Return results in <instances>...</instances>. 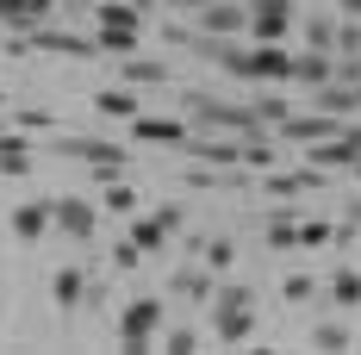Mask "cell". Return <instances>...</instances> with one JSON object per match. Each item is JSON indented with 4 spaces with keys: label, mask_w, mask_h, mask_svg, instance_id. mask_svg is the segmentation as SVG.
I'll list each match as a JSON object with an SVG mask.
<instances>
[{
    "label": "cell",
    "mask_w": 361,
    "mask_h": 355,
    "mask_svg": "<svg viewBox=\"0 0 361 355\" xmlns=\"http://www.w3.org/2000/svg\"><path fill=\"white\" fill-rule=\"evenodd\" d=\"M312 100L324 112H336V119H349V112L361 107V88H349V81H324V88H312Z\"/></svg>",
    "instance_id": "cb8c5ba5"
},
{
    "label": "cell",
    "mask_w": 361,
    "mask_h": 355,
    "mask_svg": "<svg viewBox=\"0 0 361 355\" xmlns=\"http://www.w3.org/2000/svg\"><path fill=\"white\" fill-rule=\"evenodd\" d=\"M262 187L281 193V200H299V193H318V187H324V169H318V162H305V169H268Z\"/></svg>",
    "instance_id": "7c38bea8"
},
{
    "label": "cell",
    "mask_w": 361,
    "mask_h": 355,
    "mask_svg": "<svg viewBox=\"0 0 361 355\" xmlns=\"http://www.w3.org/2000/svg\"><path fill=\"white\" fill-rule=\"evenodd\" d=\"M336 25H343V19H330V13L299 19V32H305V44H312V50H336Z\"/></svg>",
    "instance_id": "4316f807"
},
{
    "label": "cell",
    "mask_w": 361,
    "mask_h": 355,
    "mask_svg": "<svg viewBox=\"0 0 361 355\" xmlns=\"http://www.w3.org/2000/svg\"><path fill=\"white\" fill-rule=\"evenodd\" d=\"M336 56H361V19H343L336 25Z\"/></svg>",
    "instance_id": "d590c367"
},
{
    "label": "cell",
    "mask_w": 361,
    "mask_h": 355,
    "mask_svg": "<svg viewBox=\"0 0 361 355\" xmlns=\"http://www.w3.org/2000/svg\"><path fill=\"white\" fill-rule=\"evenodd\" d=\"M13 125H19V131H32V138H37V131H56V119H50L44 107H19V112H13Z\"/></svg>",
    "instance_id": "836d02e7"
},
{
    "label": "cell",
    "mask_w": 361,
    "mask_h": 355,
    "mask_svg": "<svg viewBox=\"0 0 361 355\" xmlns=\"http://www.w3.org/2000/svg\"><path fill=\"white\" fill-rule=\"evenodd\" d=\"M255 119H262L268 131H281V125H287V119H293V107H287V100H281V94H268V100H255Z\"/></svg>",
    "instance_id": "4dcf8cb0"
},
{
    "label": "cell",
    "mask_w": 361,
    "mask_h": 355,
    "mask_svg": "<svg viewBox=\"0 0 361 355\" xmlns=\"http://www.w3.org/2000/svg\"><path fill=\"white\" fill-rule=\"evenodd\" d=\"M125 237H131V243H137V249L149 255V249H162V243H169L175 231H169V224H162L156 212H149V218H137V212H131V218H125Z\"/></svg>",
    "instance_id": "603a6c76"
},
{
    "label": "cell",
    "mask_w": 361,
    "mask_h": 355,
    "mask_svg": "<svg viewBox=\"0 0 361 355\" xmlns=\"http://www.w3.org/2000/svg\"><path fill=\"white\" fill-rule=\"evenodd\" d=\"M100 212H112V218H131L137 212V187L118 175V181H106V193H100Z\"/></svg>",
    "instance_id": "d4e9b609"
},
{
    "label": "cell",
    "mask_w": 361,
    "mask_h": 355,
    "mask_svg": "<svg viewBox=\"0 0 361 355\" xmlns=\"http://www.w3.org/2000/svg\"><path fill=\"white\" fill-rule=\"evenodd\" d=\"M169 349H175V355H193V349H200V330H193V324H175V330H169Z\"/></svg>",
    "instance_id": "74e56055"
},
{
    "label": "cell",
    "mask_w": 361,
    "mask_h": 355,
    "mask_svg": "<svg viewBox=\"0 0 361 355\" xmlns=\"http://www.w3.org/2000/svg\"><path fill=\"white\" fill-rule=\"evenodd\" d=\"M137 6H162V0H137Z\"/></svg>",
    "instance_id": "f6af8a7d"
},
{
    "label": "cell",
    "mask_w": 361,
    "mask_h": 355,
    "mask_svg": "<svg viewBox=\"0 0 361 355\" xmlns=\"http://www.w3.org/2000/svg\"><path fill=\"white\" fill-rule=\"evenodd\" d=\"M50 224H56V218H50V200H25V206H13V218H6V231H13L19 243H37Z\"/></svg>",
    "instance_id": "9a60e30c"
},
{
    "label": "cell",
    "mask_w": 361,
    "mask_h": 355,
    "mask_svg": "<svg viewBox=\"0 0 361 355\" xmlns=\"http://www.w3.org/2000/svg\"><path fill=\"white\" fill-rule=\"evenodd\" d=\"M343 125H349V119H336V112L318 107V112H293L274 138L281 143H324V138H343Z\"/></svg>",
    "instance_id": "8992f818"
},
{
    "label": "cell",
    "mask_w": 361,
    "mask_h": 355,
    "mask_svg": "<svg viewBox=\"0 0 361 355\" xmlns=\"http://www.w3.org/2000/svg\"><path fill=\"white\" fill-rule=\"evenodd\" d=\"M162 324H169V306L162 299H125V312H118V343H125V355H149V343H156Z\"/></svg>",
    "instance_id": "3957f363"
},
{
    "label": "cell",
    "mask_w": 361,
    "mask_h": 355,
    "mask_svg": "<svg viewBox=\"0 0 361 355\" xmlns=\"http://www.w3.org/2000/svg\"><path fill=\"white\" fill-rule=\"evenodd\" d=\"M293 25H299L293 0H250V37L255 44H287Z\"/></svg>",
    "instance_id": "5b68a950"
},
{
    "label": "cell",
    "mask_w": 361,
    "mask_h": 355,
    "mask_svg": "<svg viewBox=\"0 0 361 355\" xmlns=\"http://www.w3.org/2000/svg\"><path fill=\"white\" fill-rule=\"evenodd\" d=\"M6 100H13V94H0V107H6Z\"/></svg>",
    "instance_id": "bcb514c9"
},
{
    "label": "cell",
    "mask_w": 361,
    "mask_h": 355,
    "mask_svg": "<svg viewBox=\"0 0 361 355\" xmlns=\"http://www.w3.org/2000/svg\"><path fill=\"white\" fill-rule=\"evenodd\" d=\"M212 330H218L224 349L250 343V337H255V306H212Z\"/></svg>",
    "instance_id": "4fadbf2b"
},
{
    "label": "cell",
    "mask_w": 361,
    "mask_h": 355,
    "mask_svg": "<svg viewBox=\"0 0 361 355\" xmlns=\"http://www.w3.org/2000/svg\"><path fill=\"white\" fill-rule=\"evenodd\" d=\"M87 268H81V262H63V268H56V275H50V306H56V312H81V306H87Z\"/></svg>",
    "instance_id": "9c48e42d"
},
{
    "label": "cell",
    "mask_w": 361,
    "mask_h": 355,
    "mask_svg": "<svg viewBox=\"0 0 361 355\" xmlns=\"http://www.w3.org/2000/svg\"><path fill=\"white\" fill-rule=\"evenodd\" d=\"M324 293H330V306H343V312H355V306H361V275H355V268H336Z\"/></svg>",
    "instance_id": "484cf974"
},
{
    "label": "cell",
    "mask_w": 361,
    "mask_h": 355,
    "mask_svg": "<svg viewBox=\"0 0 361 355\" xmlns=\"http://www.w3.org/2000/svg\"><path fill=\"white\" fill-rule=\"evenodd\" d=\"M281 299L287 306H305V299H318V281L312 275H293V281H281Z\"/></svg>",
    "instance_id": "e575fe53"
},
{
    "label": "cell",
    "mask_w": 361,
    "mask_h": 355,
    "mask_svg": "<svg viewBox=\"0 0 361 355\" xmlns=\"http://www.w3.org/2000/svg\"><path fill=\"white\" fill-rule=\"evenodd\" d=\"M312 343H318V349H349V324H343V318H324L318 330H312Z\"/></svg>",
    "instance_id": "1f68e13d"
},
{
    "label": "cell",
    "mask_w": 361,
    "mask_h": 355,
    "mask_svg": "<svg viewBox=\"0 0 361 355\" xmlns=\"http://www.w3.org/2000/svg\"><path fill=\"white\" fill-rule=\"evenodd\" d=\"M50 218H56V231L75 237V243H94V231H100V206L81 200V193H56L50 200Z\"/></svg>",
    "instance_id": "277c9868"
},
{
    "label": "cell",
    "mask_w": 361,
    "mask_h": 355,
    "mask_svg": "<svg viewBox=\"0 0 361 355\" xmlns=\"http://www.w3.org/2000/svg\"><path fill=\"white\" fill-rule=\"evenodd\" d=\"M200 262H206L212 275H231V262H237V243H231V237H206V249H200Z\"/></svg>",
    "instance_id": "f1b7e54d"
},
{
    "label": "cell",
    "mask_w": 361,
    "mask_h": 355,
    "mask_svg": "<svg viewBox=\"0 0 361 355\" xmlns=\"http://www.w3.org/2000/svg\"><path fill=\"white\" fill-rule=\"evenodd\" d=\"M212 306H255V287H243V281H224V275H218Z\"/></svg>",
    "instance_id": "d6a6232c"
},
{
    "label": "cell",
    "mask_w": 361,
    "mask_h": 355,
    "mask_svg": "<svg viewBox=\"0 0 361 355\" xmlns=\"http://www.w3.org/2000/svg\"><path fill=\"white\" fill-rule=\"evenodd\" d=\"M330 237H336V231H330L324 218H305V224H299V243H330Z\"/></svg>",
    "instance_id": "ab89813d"
},
{
    "label": "cell",
    "mask_w": 361,
    "mask_h": 355,
    "mask_svg": "<svg viewBox=\"0 0 361 355\" xmlns=\"http://www.w3.org/2000/svg\"><path fill=\"white\" fill-rule=\"evenodd\" d=\"M118 75L131 81V88H169V63H156V56H118Z\"/></svg>",
    "instance_id": "7402d4cb"
},
{
    "label": "cell",
    "mask_w": 361,
    "mask_h": 355,
    "mask_svg": "<svg viewBox=\"0 0 361 355\" xmlns=\"http://www.w3.org/2000/svg\"><path fill=\"white\" fill-rule=\"evenodd\" d=\"M162 6H169V13H175V19H193V13H206V6H212V0H162Z\"/></svg>",
    "instance_id": "b9f144b4"
},
{
    "label": "cell",
    "mask_w": 361,
    "mask_h": 355,
    "mask_svg": "<svg viewBox=\"0 0 361 355\" xmlns=\"http://www.w3.org/2000/svg\"><path fill=\"white\" fill-rule=\"evenodd\" d=\"M106 262H112V268H137V262H144V249L131 243V237H118V243L106 249Z\"/></svg>",
    "instance_id": "8d00e7d4"
},
{
    "label": "cell",
    "mask_w": 361,
    "mask_h": 355,
    "mask_svg": "<svg viewBox=\"0 0 361 355\" xmlns=\"http://www.w3.org/2000/svg\"><path fill=\"white\" fill-rule=\"evenodd\" d=\"M156 218H162V224H169L175 237H180V224H187V212H180V206H156Z\"/></svg>",
    "instance_id": "7bdbcfd3"
},
{
    "label": "cell",
    "mask_w": 361,
    "mask_h": 355,
    "mask_svg": "<svg viewBox=\"0 0 361 355\" xmlns=\"http://www.w3.org/2000/svg\"><path fill=\"white\" fill-rule=\"evenodd\" d=\"M100 56H131L137 50V37H144V19H118V25H100Z\"/></svg>",
    "instance_id": "44dd1931"
},
{
    "label": "cell",
    "mask_w": 361,
    "mask_h": 355,
    "mask_svg": "<svg viewBox=\"0 0 361 355\" xmlns=\"http://www.w3.org/2000/svg\"><path fill=\"white\" fill-rule=\"evenodd\" d=\"M274 156H281V150H274V138H268V125L243 138V162H250V169H262V175H268V169H274Z\"/></svg>",
    "instance_id": "83f0119b"
},
{
    "label": "cell",
    "mask_w": 361,
    "mask_h": 355,
    "mask_svg": "<svg viewBox=\"0 0 361 355\" xmlns=\"http://www.w3.org/2000/svg\"><path fill=\"white\" fill-rule=\"evenodd\" d=\"M50 150L69 156V162H87V169H94V162H112V169L131 162V150H125V143H106V138H50Z\"/></svg>",
    "instance_id": "52a82bcc"
},
{
    "label": "cell",
    "mask_w": 361,
    "mask_h": 355,
    "mask_svg": "<svg viewBox=\"0 0 361 355\" xmlns=\"http://www.w3.org/2000/svg\"><path fill=\"white\" fill-rule=\"evenodd\" d=\"M355 237H361V200H349V212L336 224V243H355Z\"/></svg>",
    "instance_id": "f35d334b"
},
{
    "label": "cell",
    "mask_w": 361,
    "mask_h": 355,
    "mask_svg": "<svg viewBox=\"0 0 361 355\" xmlns=\"http://www.w3.org/2000/svg\"><path fill=\"white\" fill-rule=\"evenodd\" d=\"M94 112H100V119H125V125H131V119L144 112V100H137V88H131V81H118V88H100V94H94Z\"/></svg>",
    "instance_id": "ffe728a7"
},
{
    "label": "cell",
    "mask_w": 361,
    "mask_h": 355,
    "mask_svg": "<svg viewBox=\"0 0 361 355\" xmlns=\"http://www.w3.org/2000/svg\"><path fill=\"white\" fill-rule=\"evenodd\" d=\"M305 162H318V169H355V162H361V143L349 138V125H343V138L305 143Z\"/></svg>",
    "instance_id": "5bb4252c"
},
{
    "label": "cell",
    "mask_w": 361,
    "mask_h": 355,
    "mask_svg": "<svg viewBox=\"0 0 361 355\" xmlns=\"http://www.w3.org/2000/svg\"><path fill=\"white\" fill-rule=\"evenodd\" d=\"M343 6V19H361V0H336Z\"/></svg>",
    "instance_id": "ee69618b"
},
{
    "label": "cell",
    "mask_w": 361,
    "mask_h": 355,
    "mask_svg": "<svg viewBox=\"0 0 361 355\" xmlns=\"http://www.w3.org/2000/svg\"><path fill=\"white\" fill-rule=\"evenodd\" d=\"M293 63H299V50H287V44H255V81H293Z\"/></svg>",
    "instance_id": "ac0fdd59"
},
{
    "label": "cell",
    "mask_w": 361,
    "mask_h": 355,
    "mask_svg": "<svg viewBox=\"0 0 361 355\" xmlns=\"http://www.w3.org/2000/svg\"><path fill=\"white\" fill-rule=\"evenodd\" d=\"M180 107H187V119H193V125H206V131H237V138L262 131L255 107H231V100H218V94H200V88H180Z\"/></svg>",
    "instance_id": "6da1fadb"
},
{
    "label": "cell",
    "mask_w": 361,
    "mask_h": 355,
    "mask_svg": "<svg viewBox=\"0 0 361 355\" xmlns=\"http://www.w3.org/2000/svg\"><path fill=\"white\" fill-rule=\"evenodd\" d=\"M293 81L299 88H324V81H336V50H299V63H293Z\"/></svg>",
    "instance_id": "d6986e66"
},
{
    "label": "cell",
    "mask_w": 361,
    "mask_h": 355,
    "mask_svg": "<svg viewBox=\"0 0 361 355\" xmlns=\"http://www.w3.org/2000/svg\"><path fill=\"white\" fill-rule=\"evenodd\" d=\"M32 50H50V56H100V37H81V32H56V25H32V32H13L6 37V56H32Z\"/></svg>",
    "instance_id": "7a4b0ae2"
},
{
    "label": "cell",
    "mask_w": 361,
    "mask_h": 355,
    "mask_svg": "<svg viewBox=\"0 0 361 355\" xmlns=\"http://www.w3.org/2000/svg\"><path fill=\"white\" fill-rule=\"evenodd\" d=\"M169 293H175V299H206V306H212L218 275L206 268V262H200V255H193V262H180L175 275H169Z\"/></svg>",
    "instance_id": "8fae6325"
},
{
    "label": "cell",
    "mask_w": 361,
    "mask_h": 355,
    "mask_svg": "<svg viewBox=\"0 0 361 355\" xmlns=\"http://www.w3.org/2000/svg\"><path fill=\"white\" fill-rule=\"evenodd\" d=\"M336 81H349V88H361V56H336Z\"/></svg>",
    "instance_id": "60d3db41"
},
{
    "label": "cell",
    "mask_w": 361,
    "mask_h": 355,
    "mask_svg": "<svg viewBox=\"0 0 361 355\" xmlns=\"http://www.w3.org/2000/svg\"><path fill=\"white\" fill-rule=\"evenodd\" d=\"M32 156H37V143L32 131H0V175H32Z\"/></svg>",
    "instance_id": "e0dca14e"
},
{
    "label": "cell",
    "mask_w": 361,
    "mask_h": 355,
    "mask_svg": "<svg viewBox=\"0 0 361 355\" xmlns=\"http://www.w3.org/2000/svg\"><path fill=\"white\" fill-rule=\"evenodd\" d=\"M56 0H0V25L6 32H32V25H50Z\"/></svg>",
    "instance_id": "2e32d148"
},
{
    "label": "cell",
    "mask_w": 361,
    "mask_h": 355,
    "mask_svg": "<svg viewBox=\"0 0 361 355\" xmlns=\"http://www.w3.org/2000/svg\"><path fill=\"white\" fill-rule=\"evenodd\" d=\"M268 243H274V249H299V218L274 212V218H268Z\"/></svg>",
    "instance_id": "f546056e"
},
{
    "label": "cell",
    "mask_w": 361,
    "mask_h": 355,
    "mask_svg": "<svg viewBox=\"0 0 361 355\" xmlns=\"http://www.w3.org/2000/svg\"><path fill=\"white\" fill-rule=\"evenodd\" d=\"M193 25L206 37H243L250 32V0H212L206 13H193Z\"/></svg>",
    "instance_id": "ba28073f"
},
{
    "label": "cell",
    "mask_w": 361,
    "mask_h": 355,
    "mask_svg": "<svg viewBox=\"0 0 361 355\" xmlns=\"http://www.w3.org/2000/svg\"><path fill=\"white\" fill-rule=\"evenodd\" d=\"M131 138L137 143H175V150H187V138H193V119H149V112H137L131 119Z\"/></svg>",
    "instance_id": "30bf717a"
},
{
    "label": "cell",
    "mask_w": 361,
    "mask_h": 355,
    "mask_svg": "<svg viewBox=\"0 0 361 355\" xmlns=\"http://www.w3.org/2000/svg\"><path fill=\"white\" fill-rule=\"evenodd\" d=\"M355 175H361V162H355Z\"/></svg>",
    "instance_id": "7dc6e473"
}]
</instances>
